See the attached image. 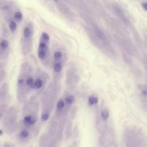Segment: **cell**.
<instances>
[{"label":"cell","mask_w":147,"mask_h":147,"mask_svg":"<svg viewBox=\"0 0 147 147\" xmlns=\"http://www.w3.org/2000/svg\"><path fill=\"white\" fill-rule=\"evenodd\" d=\"M24 36L25 38H28L31 36V30L29 27H25L23 31Z\"/></svg>","instance_id":"cell-21"},{"label":"cell","mask_w":147,"mask_h":147,"mask_svg":"<svg viewBox=\"0 0 147 147\" xmlns=\"http://www.w3.org/2000/svg\"><path fill=\"white\" fill-rule=\"evenodd\" d=\"M80 80V75L78 68L71 66L67 68L65 74V84L67 90L72 92L76 90Z\"/></svg>","instance_id":"cell-7"},{"label":"cell","mask_w":147,"mask_h":147,"mask_svg":"<svg viewBox=\"0 0 147 147\" xmlns=\"http://www.w3.org/2000/svg\"><path fill=\"white\" fill-rule=\"evenodd\" d=\"M103 147H109V146H104Z\"/></svg>","instance_id":"cell-32"},{"label":"cell","mask_w":147,"mask_h":147,"mask_svg":"<svg viewBox=\"0 0 147 147\" xmlns=\"http://www.w3.org/2000/svg\"><path fill=\"white\" fill-rule=\"evenodd\" d=\"M19 115V110L16 106H12L9 107L7 112L3 117L2 125L7 123H17Z\"/></svg>","instance_id":"cell-10"},{"label":"cell","mask_w":147,"mask_h":147,"mask_svg":"<svg viewBox=\"0 0 147 147\" xmlns=\"http://www.w3.org/2000/svg\"><path fill=\"white\" fill-rule=\"evenodd\" d=\"M110 117V111L109 109L106 106H103L100 108L99 113L98 119L99 123H102V125L106 126V123L107 122Z\"/></svg>","instance_id":"cell-16"},{"label":"cell","mask_w":147,"mask_h":147,"mask_svg":"<svg viewBox=\"0 0 147 147\" xmlns=\"http://www.w3.org/2000/svg\"><path fill=\"white\" fill-rule=\"evenodd\" d=\"M95 33H96V34L98 36V37H99L100 38H101V39H102V40H105V39L106 37H105L104 33H103L100 30H99V29H96V30H95Z\"/></svg>","instance_id":"cell-23"},{"label":"cell","mask_w":147,"mask_h":147,"mask_svg":"<svg viewBox=\"0 0 147 147\" xmlns=\"http://www.w3.org/2000/svg\"><path fill=\"white\" fill-rule=\"evenodd\" d=\"M3 131L2 130L0 129V136H2L3 134Z\"/></svg>","instance_id":"cell-30"},{"label":"cell","mask_w":147,"mask_h":147,"mask_svg":"<svg viewBox=\"0 0 147 147\" xmlns=\"http://www.w3.org/2000/svg\"><path fill=\"white\" fill-rule=\"evenodd\" d=\"M57 126L58 119L56 118L53 115L51 116L48 119V126L46 130V133L48 134L50 138L56 139V134L57 130Z\"/></svg>","instance_id":"cell-12"},{"label":"cell","mask_w":147,"mask_h":147,"mask_svg":"<svg viewBox=\"0 0 147 147\" xmlns=\"http://www.w3.org/2000/svg\"><path fill=\"white\" fill-rule=\"evenodd\" d=\"M98 102V98L95 95H91L88 99V103L90 106H94L97 104Z\"/></svg>","instance_id":"cell-19"},{"label":"cell","mask_w":147,"mask_h":147,"mask_svg":"<svg viewBox=\"0 0 147 147\" xmlns=\"http://www.w3.org/2000/svg\"><path fill=\"white\" fill-rule=\"evenodd\" d=\"M53 61L52 65L53 79L60 81L63 75V69L65 64V57L61 51H57L53 53Z\"/></svg>","instance_id":"cell-6"},{"label":"cell","mask_w":147,"mask_h":147,"mask_svg":"<svg viewBox=\"0 0 147 147\" xmlns=\"http://www.w3.org/2000/svg\"><path fill=\"white\" fill-rule=\"evenodd\" d=\"M14 17L16 18V19H17V20H21L22 18V14L21 12L20 11H17L14 14Z\"/></svg>","instance_id":"cell-26"},{"label":"cell","mask_w":147,"mask_h":147,"mask_svg":"<svg viewBox=\"0 0 147 147\" xmlns=\"http://www.w3.org/2000/svg\"><path fill=\"white\" fill-rule=\"evenodd\" d=\"M6 74L5 69L3 68L2 66H0V84L2 83L6 77Z\"/></svg>","instance_id":"cell-20"},{"label":"cell","mask_w":147,"mask_h":147,"mask_svg":"<svg viewBox=\"0 0 147 147\" xmlns=\"http://www.w3.org/2000/svg\"><path fill=\"white\" fill-rule=\"evenodd\" d=\"M138 89L139 91L140 98L142 103L144 104V106L146 109V102H147V88L145 84H141L138 85Z\"/></svg>","instance_id":"cell-17"},{"label":"cell","mask_w":147,"mask_h":147,"mask_svg":"<svg viewBox=\"0 0 147 147\" xmlns=\"http://www.w3.org/2000/svg\"><path fill=\"white\" fill-rule=\"evenodd\" d=\"M49 75L40 68H37L34 71L33 90L35 95L39 96L42 91L45 89L47 84L50 82Z\"/></svg>","instance_id":"cell-5"},{"label":"cell","mask_w":147,"mask_h":147,"mask_svg":"<svg viewBox=\"0 0 147 147\" xmlns=\"http://www.w3.org/2000/svg\"><path fill=\"white\" fill-rule=\"evenodd\" d=\"M16 133L17 140L20 144H28L34 137L32 131L25 127L18 126Z\"/></svg>","instance_id":"cell-9"},{"label":"cell","mask_w":147,"mask_h":147,"mask_svg":"<svg viewBox=\"0 0 147 147\" xmlns=\"http://www.w3.org/2000/svg\"><path fill=\"white\" fill-rule=\"evenodd\" d=\"M62 96L64 99L65 109L69 115L70 111L74 107V104L76 101L75 96L72 92H70L68 90H65Z\"/></svg>","instance_id":"cell-13"},{"label":"cell","mask_w":147,"mask_h":147,"mask_svg":"<svg viewBox=\"0 0 147 147\" xmlns=\"http://www.w3.org/2000/svg\"><path fill=\"white\" fill-rule=\"evenodd\" d=\"M126 147H145L143 131L138 127H128L125 131Z\"/></svg>","instance_id":"cell-4"},{"label":"cell","mask_w":147,"mask_h":147,"mask_svg":"<svg viewBox=\"0 0 147 147\" xmlns=\"http://www.w3.org/2000/svg\"><path fill=\"white\" fill-rule=\"evenodd\" d=\"M34 69L28 62L22 64L16 84V95L19 103L24 104L29 98V95L33 90Z\"/></svg>","instance_id":"cell-3"},{"label":"cell","mask_w":147,"mask_h":147,"mask_svg":"<svg viewBox=\"0 0 147 147\" xmlns=\"http://www.w3.org/2000/svg\"><path fill=\"white\" fill-rule=\"evenodd\" d=\"M73 123L72 119L67 118L64 130V135H63V139L65 141L69 140L72 137V133H73Z\"/></svg>","instance_id":"cell-15"},{"label":"cell","mask_w":147,"mask_h":147,"mask_svg":"<svg viewBox=\"0 0 147 147\" xmlns=\"http://www.w3.org/2000/svg\"><path fill=\"white\" fill-rule=\"evenodd\" d=\"M0 147H2V145H1V143H0Z\"/></svg>","instance_id":"cell-31"},{"label":"cell","mask_w":147,"mask_h":147,"mask_svg":"<svg viewBox=\"0 0 147 147\" xmlns=\"http://www.w3.org/2000/svg\"><path fill=\"white\" fill-rule=\"evenodd\" d=\"M55 113L53 116L57 119L62 118H67L68 113L65 109V103L63 96L58 98L55 107Z\"/></svg>","instance_id":"cell-11"},{"label":"cell","mask_w":147,"mask_h":147,"mask_svg":"<svg viewBox=\"0 0 147 147\" xmlns=\"http://www.w3.org/2000/svg\"><path fill=\"white\" fill-rule=\"evenodd\" d=\"M16 28H17L16 23L14 21H10V22L9 24V28L11 30V31H12V32L16 30Z\"/></svg>","instance_id":"cell-24"},{"label":"cell","mask_w":147,"mask_h":147,"mask_svg":"<svg viewBox=\"0 0 147 147\" xmlns=\"http://www.w3.org/2000/svg\"><path fill=\"white\" fill-rule=\"evenodd\" d=\"M68 147H78V144L76 140H74L70 145L68 146Z\"/></svg>","instance_id":"cell-27"},{"label":"cell","mask_w":147,"mask_h":147,"mask_svg":"<svg viewBox=\"0 0 147 147\" xmlns=\"http://www.w3.org/2000/svg\"><path fill=\"white\" fill-rule=\"evenodd\" d=\"M40 110V103L37 96L35 95L31 96L23 104L21 119L18 122V126L30 130L34 137L38 135L41 127V122L39 117Z\"/></svg>","instance_id":"cell-1"},{"label":"cell","mask_w":147,"mask_h":147,"mask_svg":"<svg viewBox=\"0 0 147 147\" xmlns=\"http://www.w3.org/2000/svg\"><path fill=\"white\" fill-rule=\"evenodd\" d=\"M9 46V43L6 40H2L0 41V47L2 49H6Z\"/></svg>","instance_id":"cell-22"},{"label":"cell","mask_w":147,"mask_h":147,"mask_svg":"<svg viewBox=\"0 0 147 147\" xmlns=\"http://www.w3.org/2000/svg\"><path fill=\"white\" fill-rule=\"evenodd\" d=\"M2 147H16V145L13 142L6 141L3 144Z\"/></svg>","instance_id":"cell-25"},{"label":"cell","mask_w":147,"mask_h":147,"mask_svg":"<svg viewBox=\"0 0 147 147\" xmlns=\"http://www.w3.org/2000/svg\"><path fill=\"white\" fill-rule=\"evenodd\" d=\"M50 137L46 131L41 133L39 137L38 145V147H49Z\"/></svg>","instance_id":"cell-18"},{"label":"cell","mask_w":147,"mask_h":147,"mask_svg":"<svg viewBox=\"0 0 147 147\" xmlns=\"http://www.w3.org/2000/svg\"><path fill=\"white\" fill-rule=\"evenodd\" d=\"M49 36L47 33H42L41 36V39L38 48V57L39 59L45 64H47L49 57L48 42Z\"/></svg>","instance_id":"cell-8"},{"label":"cell","mask_w":147,"mask_h":147,"mask_svg":"<svg viewBox=\"0 0 147 147\" xmlns=\"http://www.w3.org/2000/svg\"><path fill=\"white\" fill-rule=\"evenodd\" d=\"M61 86L60 81L50 80L45 89L40 94L39 103L41 110L40 121L42 123L47 122L51 117L55 109L56 103L59 98Z\"/></svg>","instance_id":"cell-2"},{"label":"cell","mask_w":147,"mask_h":147,"mask_svg":"<svg viewBox=\"0 0 147 147\" xmlns=\"http://www.w3.org/2000/svg\"><path fill=\"white\" fill-rule=\"evenodd\" d=\"M28 147H31V146H28Z\"/></svg>","instance_id":"cell-34"},{"label":"cell","mask_w":147,"mask_h":147,"mask_svg":"<svg viewBox=\"0 0 147 147\" xmlns=\"http://www.w3.org/2000/svg\"><path fill=\"white\" fill-rule=\"evenodd\" d=\"M1 100L2 103L7 104L10 100V96L9 91V86L6 82H3L0 87Z\"/></svg>","instance_id":"cell-14"},{"label":"cell","mask_w":147,"mask_h":147,"mask_svg":"<svg viewBox=\"0 0 147 147\" xmlns=\"http://www.w3.org/2000/svg\"><path fill=\"white\" fill-rule=\"evenodd\" d=\"M52 1H56V2L57 1V0H52Z\"/></svg>","instance_id":"cell-33"},{"label":"cell","mask_w":147,"mask_h":147,"mask_svg":"<svg viewBox=\"0 0 147 147\" xmlns=\"http://www.w3.org/2000/svg\"><path fill=\"white\" fill-rule=\"evenodd\" d=\"M142 7L145 10H146V9H147V3H146V2L142 3Z\"/></svg>","instance_id":"cell-28"},{"label":"cell","mask_w":147,"mask_h":147,"mask_svg":"<svg viewBox=\"0 0 147 147\" xmlns=\"http://www.w3.org/2000/svg\"><path fill=\"white\" fill-rule=\"evenodd\" d=\"M3 115H4V114H3V113H2L1 112H0V119L2 118L3 117Z\"/></svg>","instance_id":"cell-29"}]
</instances>
